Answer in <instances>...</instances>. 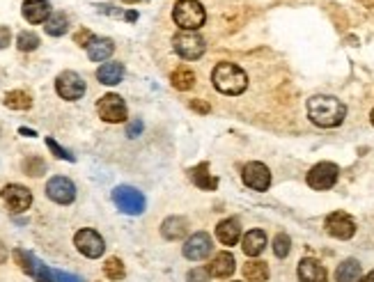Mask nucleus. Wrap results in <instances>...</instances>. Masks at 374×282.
I'll return each mask as SVG.
<instances>
[{"label": "nucleus", "mask_w": 374, "mask_h": 282, "mask_svg": "<svg viewBox=\"0 0 374 282\" xmlns=\"http://www.w3.org/2000/svg\"><path fill=\"white\" fill-rule=\"evenodd\" d=\"M308 117L312 124H317L321 129H336L345 122L347 117V106L336 97H312L308 101Z\"/></svg>", "instance_id": "obj_1"}, {"label": "nucleus", "mask_w": 374, "mask_h": 282, "mask_svg": "<svg viewBox=\"0 0 374 282\" xmlns=\"http://www.w3.org/2000/svg\"><path fill=\"white\" fill-rule=\"evenodd\" d=\"M212 81H214V88L227 97H237V94H241V92H246V88H248L246 71L232 62L216 64Z\"/></svg>", "instance_id": "obj_2"}, {"label": "nucleus", "mask_w": 374, "mask_h": 282, "mask_svg": "<svg viewBox=\"0 0 374 282\" xmlns=\"http://www.w3.org/2000/svg\"><path fill=\"white\" fill-rule=\"evenodd\" d=\"M173 18L182 30L195 32L205 25L207 14H205V8H202L198 0H177V5L173 10Z\"/></svg>", "instance_id": "obj_3"}, {"label": "nucleus", "mask_w": 374, "mask_h": 282, "mask_svg": "<svg viewBox=\"0 0 374 282\" xmlns=\"http://www.w3.org/2000/svg\"><path fill=\"white\" fill-rule=\"evenodd\" d=\"M14 259L18 268H21L23 273H28L30 278H35L37 282H55V271L53 268H49L46 264H42L35 255L28 253V251H14Z\"/></svg>", "instance_id": "obj_4"}, {"label": "nucleus", "mask_w": 374, "mask_h": 282, "mask_svg": "<svg viewBox=\"0 0 374 282\" xmlns=\"http://www.w3.org/2000/svg\"><path fill=\"white\" fill-rule=\"evenodd\" d=\"M113 202L122 214H129V216H140L145 212V198H142V193L136 191L134 186L113 188Z\"/></svg>", "instance_id": "obj_5"}, {"label": "nucleus", "mask_w": 374, "mask_h": 282, "mask_svg": "<svg viewBox=\"0 0 374 282\" xmlns=\"http://www.w3.org/2000/svg\"><path fill=\"white\" fill-rule=\"evenodd\" d=\"M173 46L177 51V55H182L184 60H198L205 53V39H202L198 32L184 30L179 35H175Z\"/></svg>", "instance_id": "obj_6"}, {"label": "nucleus", "mask_w": 374, "mask_h": 282, "mask_svg": "<svg viewBox=\"0 0 374 282\" xmlns=\"http://www.w3.org/2000/svg\"><path fill=\"white\" fill-rule=\"evenodd\" d=\"M338 175H340V168L336 163H317V166L310 168L308 172V186L314 188V191H329V188L336 186L338 181Z\"/></svg>", "instance_id": "obj_7"}, {"label": "nucleus", "mask_w": 374, "mask_h": 282, "mask_svg": "<svg viewBox=\"0 0 374 282\" xmlns=\"http://www.w3.org/2000/svg\"><path fill=\"white\" fill-rule=\"evenodd\" d=\"M97 113L103 122L117 124L127 120V103L120 94H103L99 103H97Z\"/></svg>", "instance_id": "obj_8"}, {"label": "nucleus", "mask_w": 374, "mask_h": 282, "mask_svg": "<svg viewBox=\"0 0 374 282\" xmlns=\"http://www.w3.org/2000/svg\"><path fill=\"white\" fill-rule=\"evenodd\" d=\"M74 246L78 248V253L85 255V257H90V259L101 257L103 251H106V244H103L101 234L95 232V229H81V232H76Z\"/></svg>", "instance_id": "obj_9"}, {"label": "nucleus", "mask_w": 374, "mask_h": 282, "mask_svg": "<svg viewBox=\"0 0 374 282\" xmlns=\"http://www.w3.org/2000/svg\"><path fill=\"white\" fill-rule=\"evenodd\" d=\"M55 92L67 101H76L85 94V81L76 71H62L55 78Z\"/></svg>", "instance_id": "obj_10"}, {"label": "nucleus", "mask_w": 374, "mask_h": 282, "mask_svg": "<svg viewBox=\"0 0 374 282\" xmlns=\"http://www.w3.org/2000/svg\"><path fill=\"white\" fill-rule=\"evenodd\" d=\"M241 179L248 188H253V191H266L269 186H271V172H269V168L264 163L260 161H251L244 166V172H241Z\"/></svg>", "instance_id": "obj_11"}, {"label": "nucleus", "mask_w": 374, "mask_h": 282, "mask_svg": "<svg viewBox=\"0 0 374 282\" xmlns=\"http://www.w3.org/2000/svg\"><path fill=\"white\" fill-rule=\"evenodd\" d=\"M46 195L58 205H71L76 200V186L67 177H51L46 183Z\"/></svg>", "instance_id": "obj_12"}, {"label": "nucleus", "mask_w": 374, "mask_h": 282, "mask_svg": "<svg viewBox=\"0 0 374 282\" xmlns=\"http://www.w3.org/2000/svg\"><path fill=\"white\" fill-rule=\"evenodd\" d=\"M326 232L331 234V237H336L340 241H347L351 239L353 234H356V222L349 214L345 212H336L331 214L329 218H326Z\"/></svg>", "instance_id": "obj_13"}, {"label": "nucleus", "mask_w": 374, "mask_h": 282, "mask_svg": "<svg viewBox=\"0 0 374 282\" xmlns=\"http://www.w3.org/2000/svg\"><path fill=\"white\" fill-rule=\"evenodd\" d=\"M3 200L14 214H21L25 209H30L32 193L25 186H21V183H8V186L3 188Z\"/></svg>", "instance_id": "obj_14"}, {"label": "nucleus", "mask_w": 374, "mask_h": 282, "mask_svg": "<svg viewBox=\"0 0 374 282\" xmlns=\"http://www.w3.org/2000/svg\"><path fill=\"white\" fill-rule=\"evenodd\" d=\"M212 237H209L207 232H195L193 237L186 239V244H184V257L191 259V261H200L209 257V253H212Z\"/></svg>", "instance_id": "obj_15"}, {"label": "nucleus", "mask_w": 374, "mask_h": 282, "mask_svg": "<svg viewBox=\"0 0 374 282\" xmlns=\"http://www.w3.org/2000/svg\"><path fill=\"white\" fill-rule=\"evenodd\" d=\"M299 280L301 282H326L329 280V273L321 261L312 259V257H303L299 261Z\"/></svg>", "instance_id": "obj_16"}, {"label": "nucleus", "mask_w": 374, "mask_h": 282, "mask_svg": "<svg viewBox=\"0 0 374 282\" xmlns=\"http://www.w3.org/2000/svg\"><path fill=\"white\" fill-rule=\"evenodd\" d=\"M21 12L28 23H46L51 16V5L49 0H25Z\"/></svg>", "instance_id": "obj_17"}, {"label": "nucleus", "mask_w": 374, "mask_h": 282, "mask_svg": "<svg viewBox=\"0 0 374 282\" xmlns=\"http://www.w3.org/2000/svg\"><path fill=\"white\" fill-rule=\"evenodd\" d=\"M186 232H188V220L182 218V216H170V218L163 220V225H161L163 239H168V241H179L186 237Z\"/></svg>", "instance_id": "obj_18"}, {"label": "nucleus", "mask_w": 374, "mask_h": 282, "mask_svg": "<svg viewBox=\"0 0 374 282\" xmlns=\"http://www.w3.org/2000/svg\"><path fill=\"white\" fill-rule=\"evenodd\" d=\"M234 268H237V261H234V255L229 253H219L216 257L212 259V264H209V275H214V278H229V275L234 273Z\"/></svg>", "instance_id": "obj_19"}, {"label": "nucleus", "mask_w": 374, "mask_h": 282, "mask_svg": "<svg viewBox=\"0 0 374 282\" xmlns=\"http://www.w3.org/2000/svg\"><path fill=\"white\" fill-rule=\"evenodd\" d=\"M188 175H191V181L200 191H216V186H219V179L209 172V163H200V166L191 168Z\"/></svg>", "instance_id": "obj_20"}, {"label": "nucleus", "mask_w": 374, "mask_h": 282, "mask_svg": "<svg viewBox=\"0 0 374 282\" xmlns=\"http://www.w3.org/2000/svg\"><path fill=\"white\" fill-rule=\"evenodd\" d=\"M216 237L223 246H237V241L241 239V225L237 218H227L216 227Z\"/></svg>", "instance_id": "obj_21"}, {"label": "nucleus", "mask_w": 374, "mask_h": 282, "mask_svg": "<svg viewBox=\"0 0 374 282\" xmlns=\"http://www.w3.org/2000/svg\"><path fill=\"white\" fill-rule=\"evenodd\" d=\"M113 51H115V44H113V39H108V37H95L88 46V55L92 62L108 60V57L113 55Z\"/></svg>", "instance_id": "obj_22"}, {"label": "nucleus", "mask_w": 374, "mask_h": 282, "mask_svg": "<svg viewBox=\"0 0 374 282\" xmlns=\"http://www.w3.org/2000/svg\"><path fill=\"white\" fill-rule=\"evenodd\" d=\"M241 248H244V253L248 257H258V255H262V251L266 248V234L262 232V229H251V232L241 239Z\"/></svg>", "instance_id": "obj_23"}, {"label": "nucleus", "mask_w": 374, "mask_h": 282, "mask_svg": "<svg viewBox=\"0 0 374 282\" xmlns=\"http://www.w3.org/2000/svg\"><path fill=\"white\" fill-rule=\"evenodd\" d=\"M97 78L103 85H117L124 78V67L120 62H103L99 69H97Z\"/></svg>", "instance_id": "obj_24"}, {"label": "nucleus", "mask_w": 374, "mask_h": 282, "mask_svg": "<svg viewBox=\"0 0 374 282\" xmlns=\"http://www.w3.org/2000/svg\"><path fill=\"white\" fill-rule=\"evenodd\" d=\"M244 275L248 282H266L269 280V266L262 259H248L244 266Z\"/></svg>", "instance_id": "obj_25"}, {"label": "nucleus", "mask_w": 374, "mask_h": 282, "mask_svg": "<svg viewBox=\"0 0 374 282\" xmlns=\"http://www.w3.org/2000/svg\"><path fill=\"white\" fill-rule=\"evenodd\" d=\"M360 280V264L356 259H345L336 271V282H358Z\"/></svg>", "instance_id": "obj_26"}, {"label": "nucleus", "mask_w": 374, "mask_h": 282, "mask_svg": "<svg viewBox=\"0 0 374 282\" xmlns=\"http://www.w3.org/2000/svg\"><path fill=\"white\" fill-rule=\"evenodd\" d=\"M44 30H46V35H51V37H62L64 32L69 30V18L64 16L62 12H55V14H51L49 21L44 23Z\"/></svg>", "instance_id": "obj_27"}, {"label": "nucleus", "mask_w": 374, "mask_h": 282, "mask_svg": "<svg viewBox=\"0 0 374 282\" xmlns=\"http://www.w3.org/2000/svg\"><path fill=\"white\" fill-rule=\"evenodd\" d=\"M5 106L12 110H28L32 106V97L23 90H12L5 94Z\"/></svg>", "instance_id": "obj_28"}, {"label": "nucleus", "mask_w": 374, "mask_h": 282, "mask_svg": "<svg viewBox=\"0 0 374 282\" xmlns=\"http://www.w3.org/2000/svg\"><path fill=\"white\" fill-rule=\"evenodd\" d=\"M170 81H173V88L179 90V92H186L191 90L195 85V74L188 67H179L177 71H173V76H170Z\"/></svg>", "instance_id": "obj_29"}, {"label": "nucleus", "mask_w": 374, "mask_h": 282, "mask_svg": "<svg viewBox=\"0 0 374 282\" xmlns=\"http://www.w3.org/2000/svg\"><path fill=\"white\" fill-rule=\"evenodd\" d=\"M103 273H106V278H110V280H122L124 275H127L122 259H117V257L106 259V264H103Z\"/></svg>", "instance_id": "obj_30"}, {"label": "nucleus", "mask_w": 374, "mask_h": 282, "mask_svg": "<svg viewBox=\"0 0 374 282\" xmlns=\"http://www.w3.org/2000/svg\"><path fill=\"white\" fill-rule=\"evenodd\" d=\"M23 172L30 177H42L46 172V163L39 156H30V159L23 161Z\"/></svg>", "instance_id": "obj_31"}, {"label": "nucleus", "mask_w": 374, "mask_h": 282, "mask_svg": "<svg viewBox=\"0 0 374 282\" xmlns=\"http://www.w3.org/2000/svg\"><path fill=\"white\" fill-rule=\"evenodd\" d=\"M16 46H18V51H35L39 46V37L35 35V32L25 30L16 37Z\"/></svg>", "instance_id": "obj_32"}, {"label": "nucleus", "mask_w": 374, "mask_h": 282, "mask_svg": "<svg viewBox=\"0 0 374 282\" xmlns=\"http://www.w3.org/2000/svg\"><path fill=\"white\" fill-rule=\"evenodd\" d=\"M290 248H292V241L287 234H278V237L273 239V253H275V257H287L290 255Z\"/></svg>", "instance_id": "obj_33"}, {"label": "nucleus", "mask_w": 374, "mask_h": 282, "mask_svg": "<svg viewBox=\"0 0 374 282\" xmlns=\"http://www.w3.org/2000/svg\"><path fill=\"white\" fill-rule=\"evenodd\" d=\"M46 147L53 152V156H58V159H64V161H69V163H74L76 161V156L69 152V149H64V147H60L58 142L53 140V138H46Z\"/></svg>", "instance_id": "obj_34"}, {"label": "nucleus", "mask_w": 374, "mask_h": 282, "mask_svg": "<svg viewBox=\"0 0 374 282\" xmlns=\"http://www.w3.org/2000/svg\"><path fill=\"white\" fill-rule=\"evenodd\" d=\"M186 280L188 282H209L212 280V275H209V271L207 268H191V271H188V275H186Z\"/></svg>", "instance_id": "obj_35"}, {"label": "nucleus", "mask_w": 374, "mask_h": 282, "mask_svg": "<svg viewBox=\"0 0 374 282\" xmlns=\"http://www.w3.org/2000/svg\"><path fill=\"white\" fill-rule=\"evenodd\" d=\"M92 39H95V35H92L90 30H78L76 35H74V42H76L78 46H85V49L90 46Z\"/></svg>", "instance_id": "obj_36"}, {"label": "nucleus", "mask_w": 374, "mask_h": 282, "mask_svg": "<svg viewBox=\"0 0 374 282\" xmlns=\"http://www.w3.org/2000/svg\"><path fill=\"white\" fill-rule=\"evenodd\" d=\"M10 42H12V32H10V28L0 25V49H8Z\"/></svg>", "instance_id": "obj_37"}, {"label": "nucleus", "mask_w": 374, "mask_h": 282, "mask_svg": "<svg viewBox=\"0 0 374 282\" xmlns=\"http://www.w3.org/2000/svg\"><path fill=\"white\" fill-rule=\"evenodd\" d=\"M55 282H83L78 275L64 273V271H55Z\"/></svg>", "instance_id": "obj_38"}, {"label": "nucleus", "mask_w": 374, "mask_h": 282, "mask_svg": "<svg viewBox=\"0 0 374 282\" xmlns=\"http://www.w3.org/2000/svg\"><path fill=\"white\" fill-rule=\"evenodd\" d=\"M140 131H142V122H140V120H136V122H131L129 127H127V136H129V138H136L138 133H140Z\"/></svg>", "instance_id": "obj_39"}, {"label": "nucleus", "mask_w": 374, "mask_h": 282, "mask_svg": "<svg viewBox=\"0 0 374 282\" xmlns=\"http://www.w3.org/2000/svg\"><path fill=\"white\" fill-rule=\"evenodd\" d=\"M191 108H193V110H200V113H209V106H207V103H200V101H191Z\"/></svg>", "instance_id": "obj_40"}, {"label": "nucleus", "mask_w": 374, "mask_h": 282, "mask_svg": "<svg viewBox=\"0 0 374 282\" xmlns=\"http://www.w3.org/2000/svg\"><path fill=\"white\" fill-rule=\"evenodd\" d=\"M18 133H21V136H28V138H35V136H37L35 131H32V129H25V127L18 129Z\"/></svg>", "instance_id": "obj_41"}, {"label": "nucleus", "mask_w": 374, "mask_h": 282, "mask_svg": "<svg viewBox=\"0 0 374 282\" xmlns=\"http://www.w3.org/2000/svg\"><path fill=\"white\" fill-rule=\"evenodd\" d=\"M5 259H8V251H5V246L0 244V264H3Z\"/></svg>", "instance_id": "obj_42"}, {"label": "nucleus", "mask_w": 374, "mask_h": 282, "mask_svg": "<svg viewBox=\"0 0 374 282\" xmlns=\"http://www.w3.org/2000/svg\"><path fill=\"white\" fill-rule=\"evenodd\" d=\"M124 18H127V21H136L138 14H136V12H127V14H124Z\"/></svg>", "instance_id": "obj_43"}, {"label": "nucleus", "mask_w": 374, "mask_h": 282, "mask_svg": "<svg viewBox=\"0 0 374 282\" xmlns=\"http://www.w3.org/2000/svg\"><path fill=\"white\" fill-rule=\"evenodd\" d=\"M360 282H374V271H370L365 278H360Z\"/></svg>", "instance_id": "obj_44"}, {"label": "nucleus", "mask_w": 374, "mask_h": 282, "mask_svg": "<svg viewBox=\"0 0 374 282\" xmlns=\"http://www.w3.org/2000/svg\"><path fill=\"white\" fill-rule=\"evenodd\" d=\"M122 3H138V0H122Z\"/></svg>", "instance_id": "obj_45"}, {"label": "nucleus", "mask_w": 374, "mask_h": 282, "mask_svg": "<svg viewBox=\"0 0 374 282\" xmlns=\"http://www.w3.org/2000/svg\"><path fill=\"white\" fill-rule=\"evenodd\" d=\"M370 120H372V124H374V108H372V115H370Z\"/></svg>", "instance_id": "obj_46"}]
</instances>
